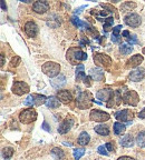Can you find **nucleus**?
<instances>
[{
  "label": "nucleus",
  "instance_id": "obj_40",
  "mask_svg": "<svg viewBox=\"0 0 145 160\" xmlns=\"http://www.w3.org/2000/svg\"><path fill=\"white\" fill-rule=\"evenodd\" d=\"M18 62H20V58L19 57H15L13 58V60H11V67H17L18 66Z\"/></svg>",
  "mask_w": 145,
  "mask_h": 160
},
{
  "label": "nucleus",
  "instance_id": "obj_28",
  "mask_svg": "<svg viewBox=\"0 0 145 160\" xmlns=\"http://www.w3.org/2000/svg\"><path fill=\"white\" fill-rule=\"evenodd\" d=\"M34 96V102H35V106H40L43 103L47 102V98L43 95H33Z\"/></svg>",
  "mask_w": 145,
  "mask_h": 160
},
{
  "label": "nucleus",
  "instance_id": "obj_11",
  "mask_svg": "<svg viewBox=\"0 0 145 160\" xmlns=\"http://www.w3.org/2000/svg\"><path fill=\"white\" fill-rule=\"evenodd\" d=\"M133 116H134V113H133L130 109L121 110V111H117V112L115 113V118L117 120H120L121 122H124V121H130V120H132Z\"/></svg>",
  "mask_w": 145,
  "mask_h": 160
},
{
  "label": "nucleus",
  "instance_id": "obj_1",
  "mask_svg": "<svg viewBox=\"0 0 145 160\" xmlns=\"http://www.w3.org/2000/svg\"><path fill=\"white\" fill-rule=\"evenodd\" d=\"M66 56H67V59L70 61V63H72V65H77L78 61H83V60L87 59V55L79 48H69Z\"/></svg>",
  "mask_w": 145,
  "mask_h": 160
},
{
  "label": "nucleus",
  "instance_id": "obj_45",
  "mask_svg": "<svg viewBox=\"0 0 145 160\" xmlns=\"http://www.w3.org/2000/svg\"><path fill=\"white\" fill-rule=\"evenodd\" d=\"M138 117H140L141 119H145V108L141 111L140 113H138Z\"/></svg>",
  "mask_w": 145,
  "mask_h": 160
},
{
  "label": "nucleus",
  "instance_id": "obj_23",
  "mask_svg": "<svg viewBox=\"0 0 145 160\" xmlns=\"http://www.w3.org/2000/svg\"><path fill=\"white\" fill-rule=\"evenodd\" d=\"M46 105H47L48 108H58L60 105V101L59 99H57L56 97H54V96H51V97H49L47 99V102H46Z\"/></svg>",
  "mask_w": 145,
  "mask_h": 160
},
{
  "label": "nucleus",
  "instance_id": "obj_8",
  "mask_svg": "<svg viewBox=\"0 0 145 160\" xmlns=\"http://www.w3.org/2000/svg\"><path fill=\"white\" fill-rule=\"evenodd\" d=\"M94 61L98 66H103V67H110L112 65V59L104 53H95L94 55Z\"/></svg>",
  "mask_w": 145,
  "mask_h": 160
},
{
  "label": "nucleus",
  "instance_id": "obj_37",
  "mask_svg": "<svg viewBox=\"0 0 145 160\" xmlns=\"http://www.w3.org/2000/svg\"><path fill=\"white\" fill-rule=\"evenodd\" d=\"M24 105L25 106H34L35 105V102H34V96L30 95L27 97V99L25 100V102H24Z\"/></svg>",
  "mask_w": 145,
  "mask_h": 160
},
{
  "label": "nucleus",
  "instance_id": "obj_16",
  "mask_svg": "<svg viewBox=\"0 0 145 160\" xmlns=\"http://www.w3.org/2000/svg\"><path fill=\"white\" fill-rule=\"evenodd\" d=\"M57 98L59 99L60 102L63 103H69L72 100V93L69 91H67V90H60V91H58Z\"/></svg>",
  "mask_w": 145,
  "mask_h": 160
},
{
  "label": "nucleus",
  "instance_id": "obj_36",
  "mask_svg": "<svg viewBox=\"0 0 145 160\" xmlns=\"http://www.w3.org/2000/svg\"><path fill=\"white\" fill-rule=\"evenodd\" d=\"M84 153H85V149H83V148L75 149V150H74V158H75L76 160L80 159V158L84 156Z\"/></svg>",
  "mask_w": 145,
  "mask_h": 160
},
{
  "label": "nucleus",
  "instance_id": "obj_29",
  "mask_svg": "<svg viewBox=\"0 0 145 160\" xmlns=\"http://www.w3.org/2000/svg\"><path fill=\"white\" fill-rule=\"evenodd\" d=\"M136 143L138 147L145 148V131H141L136 137Z\"/></svg>",
  "mask_w": 145,
  "mask_h": 160
},
{
  "label": "nucleus",
  "instance_id": "obj_14",
  "mask_svg": "<svg viewBox=\"0 0 145 160\" xmlns=\"http://www.w3.org/2000/svg\"><path fill=\"white\" fill-rule=\"evenodd\" d=\"M89 77L95 81H102L104 79V71L98 67L92 68L89 69Z\"/></svg>",
  "mask_w": 145,
  "mask_h": 160
},
{
  "label": "nucleus",
  "instance_id": "obj_9",
  "mask_svg": "<svg viewBox=\"0 0 145 160\" xmlns=\"http://www.w3.org/2000/svg\"><path fill=\"white\" fill-rule=\"evenodd\" d=\"M124 21L127 26L133 28H136L141 25V17L137 13H130L124 18Z\"/></svg>",
  "mask_w": 145,
  "mask_h": 160
},
{
  "label": "nucleus",
  "instance_id": "obj_22",
  "mask_svg": "<svg viewBox=\"0 0 145 160\" xmlns=\"http://www.w3.org/2000/svg\"><path fill=\"white\" fill-rule=\"evenodd\" d=\"M86 78V75L84 72V65H78L76 68V80L80 81V80H84Z\"/></svg>",
  "mask_w": 145,
  "mask_h": 160
},
{
  "label": "nucleus",
  "instance_id": "obj_49",
  "mask_svg": "<svg viewBox=\"0 0 145 160\" xmlns=\"http://www.w3.org/2000/svg\"><path fill=\"white\" fill-rule=\"evenodd\" d=\"M64 145H65V146H69V147H70V146H72V143H69V142H64Z\"/></svg>",
  "mask_w": 145,
  "mask_h": 160
},
{
  "label": "nucleus",
  "instance_id": "obj_34",
  "mask_svg": "<svg viewBox=\"0 0 145 160\" xmlns=\"http://www.w3.org/2000/svg\"><path fill=\"white\" fill-rule=\"evenodd\" d=\"M135 7H136V5L134 2H125L122 5L121 10H122V12H126V11H130V10L134 9Z\"/></svg>",
  "mask_w": 145,
  "mask_h": 160
},
{
  "label": "nucleus",
  "instance_id": "obj_42",
  "mask_svg": "<svg viewBox=\"0 0 145 160\" xmlns=\"http://www.w3.org/2000/svg\"><path fill=\"white\" fill-rule=\"evenodd\" d=\"M117 160H135L134 158H131V157H127V156H123V157H120Z\"/></svg>",
  "mask_w": 145,
  "mask_h": 160
},
{
  "label": "nucleus",
  "instance_id": "obj_27",
  "mask_svg": "<svg viewBox=\"0 0 145 160\" xmlns=\"http://www.w3.org/2000/svg\"><path fill=\"white\" fill-rule=\"evenodd\" d=\"M122 26H116L114 29H113V35H112V41L113 42H120V31L122 29Z\"/></svg>",
  "mask_w": 145,
  "mask_h": 160
},
{
  "label": "nucleus",
  "instance_id": "obj_10",
  "mask_svg": "<svg viewBox=\"0 0 145 160\" xmlns=\"http://www.w3.org/2000/svg\"><path fill=\"white\" fill-rule=\"evenodd\" d=\"M122 102V96H121L120 90H116V91H113L112 96H110V99L107 101L106 106L107 108L116 107V106H120V103Z\"/></svg>",
  "mask_w": 145,
  "mask_h": 160
},
{
  "label": "nucleus",
  "instance_id": "obj_38",
  "mask_svg": "<svg viewBox=\"0 0 145 160\" xmlns=\"http://www.w3.org/2000/svg\"><path fill=\"white\" fill-rule=\"evenodd\" d=\"M127 42L128 45H135V43H137V38H136V36H131L130 38H127Z\"/></svg>",
  "mask_w": 145,
  "mask_h": 160
},
{
  "label": "nucleus",
  "instance_id": "obj_32",
  "mask_svg": "<svg viewBox=\"0 0 145 160\" xmlns=\"http://www.w3.org/2000/svg\"><path fill=\"white\" fill-rule=\"evenodd\" d=\"M133 48L131 47L130 45H126V43H122V45L120 46V51L122 55H130L131 52H132Z\"/></svg>",
  "mask_w": 145,
  "mask_h": 160
},
{
  "label": "nucleus",
  "instance_id": "obj_12",
  "mask_svg": "<svg viewBox=\"0 0 145 160\" xmlns=\"http://www.w3.org/2000/svg\"><path fill=\"white\" fill-rule=\"evenodd\" d=\"M25 32L28 37H36L38 33V26L34 21H28L25 25Z\"/></svg>",
  "mask_w": 145,
  "mask_h": 160
},
{
  "label": "nucleus",
  "instance_id": "obj_44",
  "mask_svg": "<svg viewBox=\"0 0 145 160\" xmlns=\"http://www.w3.org/2000/svg\"><path fill=\"white\" fill-rule=\"evenodd\" d=\"M89 80H90V77H86L85 79H84V82H85V85L87 86V87H90V85H92L90 82H88Z\"/></svg>",
  "mask_w": 145,
  "mask_h": 160
},
{
  "label": "nucleus",
  "instance_id": "obj_50",
  "mask_svg": "<svg viewBox=\"0 0 145 160\" xmlns=\"http://www.w3.org/2000/svg\"><path fill=\"white\" fill-rule=\"evenodd\" d=\"M143 53L145 55V48H143Z\"/></svg>",
  "mask_w": 145,
  "mask_h": 160
},
{
  "label": "nucleus",
  "instance_id": "obj_4",
  "mask_svg": "<svg viewBox=\"0 0 145 160\" xmlns=\"http://www.w3.org/2000/svg\"><path fill=\"white\" fill-rule=\"evenodd\" d=\"M37 119V112L36 110H34L33 108H29V109L23 110L19 115V120L23 123H30L35 121Z\"/></svg>",
  "mask_w": 145,
  "mask_h": 160
},
{
  "label": "nucleus",
  "instance_id": "obj_24",
  "mask_svg": "<svg viewBox=\"0 0 145 160\" xmlns=\"http://www.w3.org/2000/svg\"><path fill=\"white\" fill-rule=\"evenodd\" d=\"M95 131L98 133V135L107 136L108 133H110V128H108V126H106V125H98L95 127Z\"/></svg>",
  "mask_w": 145,
  "mask_h": 160
},
{
  "label": "nucleus",
  "instance_id": "obj_2",
  "mask_svg": "<svg viewBox=\"0 0 145 160\" xmlns=\"http://www.w3.org/2000/svg\"><path fill=\"white\" fill-rule=\"evenodd\" d=\"M93 95L89 91H85V92L79 93V96L76 99V103L79 109H87L92 106L93 103Z\"/></svg>",
  "mask_w": 145,
  "mask_h": 160
},
{
  "label": "nucleus",
  "instance_id": "obj_6",
  "mask_svg": "<svg viewBox=\"0 0 145 160\" xmlns=\"http://www.w3.org/2000/svg\"><path fill=\"white\" fill-rule=\"evenodd\" d=\"M90 120L93 121H97V122H104V121H107L110 119V115L107 112H104V111H100V110H92L89 113Z\"/></svg>",
  "mask_w": 145,
  "mask_h": 160
},
{
  "label": "nucleus",
  "instance_id": "obj_21",
  "mask_svg": "<svg viewBox=\"0 0 145 160\" xmlns=\"http://www.w3.org/2000/svg\"><path fill=\"white\" fill-rule=\"evenodd\" d=\"M121 145L125 148H130L134 145V139L131 135H125L121 140Z\"/></svg>",
  "mask_w": 145,
  "mask_h": 160
},
{
  "label": "nucleus",
  "instance_id": "obj_17",
  "mask_svg": "<svg viewBox=\"0 0 145 160\" xmlns=\"http://www.w3.org/2000/svg\"><path fill=\"white\" fill-rule=\"evenodd\" d=\"M113 93V90L110 89H100L96 93V98L102 101H108L110 99V96Z\"/></svg>",
  "mask_w": 145,
  "mask_h": 160
},
{
  "label": "nucleus",
  "instance_id": "obj_47",
  "mask_svg": "<svg viewBox=\"0 0 145 160\" xmlns=\"http://www.w3.org/2000/svg\"><path fill=\"white\" fill-rule=\"evenodd\" d=\"M1 9H3V10H7V6L5 5V1H1Z\"/></svg>",
  "mask_w": 145,
  "mask_h": 160
},
{
  "label": "nucleus",
  "instance_id": "obj_46",
  "mask_svg": "<svg viewBox=\"0 0 145 160\" xmlns=\"http://www.w3.org/2000/svg\"><path fill=\"white\" fill-rule=\"evenodd\" d=\"M123 37H125V38H130L131 36H130V31H127V30H124V31H123Z\"/></svg>",
  "mask_w": 145,
  "mask_h": 160
},
{
  "label": "nucleus",
  "instance_id": "obj_13",
  "mask_svg": "<svg viewBox=\"0 0 145 160\" xmlns=\"http://www.w3.org/2000/svg\"><path fill=\"white\" fill-rule=\"evenodd\" d=\"M33 9L37 13H45L49 9V2L48 1H36L33 5Z\"/></svg>",
  "mask_w": 145,
  "mask_h": 160
},
{
  "label": "nucleus",
  "instance_id": "obj_20",
  "mask_svg": "<svg viewBox=\"0 0 145 160\" xmlns=\"http://www.w3.org/2000/svg\"><path fill=\"white\" fill-rule=\"evenodd\" d=\"M65 81H66L65 76L59 75L51 80V86H53L54 88H56V89H59V88H62L64 85H65Z\"/></svg>",
  "mask_w": 145,
  "mask_h": 160
},
{
  "label": "nucleus",
  "instance_id": "obj_19",
  "mask_svg": "<svg viewBox=\"0 0 145 160\" xmlns=\"http://www.w3.org/2000/svg\"><path fill=\"white\" fill-rule=\"evenodd\" d=\"M143 56L142 55H135L133 56V57H131V59L127 61V66L131 68H135L137 67V66H140L141 63L143 62Z\"/></svg>",
  "mask_w": 145,
  "mask_h": 160
},
{
  "label": "nucleus",
  "instance_id": "obj_25",
  "mask_svg": "<svg viewBox=\"0 0 145 160\" xmlns=\"http://www.w3.org/2000/svg\"><path fill=\"white\" fill-rule=\"evenodd\" d=\"M89 141H90L89 135H88L87 132H85V131L80 133L79 137H78V143H79L80 146H86Z\"/></svg>",
  "mask_w": 145,
  "mask_h": 160
},
{
  "label": "nucleus",
  "instance_id": "obj_15",
  "mask_svg": "<svg viewBox=\"0 0 145 160\" xmlns=\"http://www.w3.org/2000/svg\"><path fill=\"white\" fill-rule=\"evenodd\" d=\"M72 125H74V120L72 119H65L63 122L60 123V126L58 127V132L64 135V133H67L70 129H72Z\"/></svg>",
  "mask_w": 145,
  "mask_h": 160
},
{
  "label": "nucleus",
  "instance_id": "obj_41",
  "mask_svg": "<svg viewBox=\"0 0 145 160\" xmlns=\"http://www.w3.org/2000/svg\"><path fill=\"white\" fill-rule=\"evenodd\" d=\"M41 128H43L44 130H46V131H48V132H50V128L48 127V123L46 122V121H44V122H43V126H41Z\"/></svg>",
  "mask_w": 145,
  "mask_h": 160
},
{
  "label": "nucleus",
  "instance_id": "obj_48",
  "mask_svg": "<svg viewBox=\"0 0 145 160\" xmlns=\"http://www.w3.org/2000/svg\"><path fill=\"white\" fill-rule=\"evenodd\" d=\"M3 65H5V57L3 55H1V67H3Z\"/></svg>",
  "mask_w": 145,
  "mask_h": 160
},
{
  "label": "nucleus",
  "instance_id": "obj_33",
  "mask_svg": "<svg viewBox=\"0 0 145 160\" xmlns=\"http://www.w3.org/2000/svg\"><path fill=\"white\" fill-rule=\"evenodd\" d=\"M13 155V149L11 147H6L3 149V157L5 158L6 160L10 159Z\"/></svg>",
  "mask_w": 145,
  "mask_h": 160
},
{
  "label": "nucleus",
  "instance_id": "obj_43",
  "mask_svg": "<svg viewBox=\"0 0 145 160\" xmlns=\"http://www.w3.org/2000/svg\"><path fill=\"white\" fill-rule=\"evenodd\" d=\"M106 148H107V149L110 150V151H114V146H113L110 142H107V143H106Z\"/></svg>",
  "mask_w": 145,
  "mask_h": 160
},
{
  "label": "nucleus",
  "instance_id": "obj_35",
  "mask_svg": "<svg viewBox=\"0 0 145 160\" xmlns=\"http://www.w3.org/2000/svg\"><path fill=\"white\" fill-rule=\"evenodd\" d=\"M113 18L110 17L107 18V19L105 20V23H104V31L105 32H107V31H110V29H112V26H113Z\"/></svg>",
  "mask_w": 145,
  "mask_h": 160
},
{
  "label": "nucleus",
  "instance_id": "obj_30",
  "mask_svg": "<svg viewBox=\"0 0 145 160\" xmlns=\"http://www.w3.org/2000/svg\"><path fill=\"white\" fill-rule=\"evenodd\" d=\"M51 155H53L56 159H63V158L65 157V153H64L63 150L59 149V148H57V147L53 148V150H51Z\"/></svg>",
  "mask_w": 145,
  "mask_h": 160
},
{
  "label": "nucleus",
  "instance_id": "obj_5",
  "mask_svg": "<svg viewBox=\"0 0 145 160\" xmlns=\"http://www.w3.org/2000/svg\"><path fill=\"white\" fill-rule=\"evenodd\" d=\"M138 100H140V98H138L137 92L134 90H130L123 96V102L126 103V105L136 106L138 103Z\"/></svg>",
  "mask_w": 145,
  "mask_h": 160
},
{
  "label": "nucleus",
  "instance_id": "obj_7",
  "mask_svg": "<svg viewBox=\"0 0 145 160\" xmlns=\"http://www.w3.org/2000/svg\"><path fill=\"white\" fill-rule=\"evenodd\" d=\"M13 92L18 96H23L25 93H28L29 92V86L26 82H24V81H17L13 86Z\"/></svg>",
  "mask_w": 145,
  "mask_h": 160
},
{
  "label": "nucleus",
  "instance_id": "obj_26",
  "mask_svg": "<svg viewBox=\"0 0 145 160\" xmlns=\"http://www.w3.org/2000/svg\"><path fill=\"white\" fill-rule=\"evenodd\" d=\"M125 130H126L125 125H123L122 122L114 123V132H115V135H117V136L123 135V133L125 132Z\"/></svg>",
  "mask_w": 145,
  "mask_h": 160
},
{
  "label": "nucleus",
  "instance_id": "obj_3",
  "mask_svg": "<svg viewBox=\"0 0 145 160\" xmlns=\"http://www.w3.org/2000/svg\"><path fill=\"white\" fill-rule=\"evenodd\" d=\"M41 69H43V72L50 78L56 77V76H58V73L60 72L59 63L54 62V61H48V62L44 63V66L41 67Z\"/></svg>",
  "mask_w": 145,
  "mask_h": 160
},
{
  "label": "nucleus",
  "instance_id": "obj_31",
  "mask_svg": "<svg viewBox=\"0 0 145 160\" xmlns=\"http://www.w3.org/2000/svg\"><path fill=\"white\" fill-rule=\"evenodd\" d=\"M72 22L74 23V25H75L77 28H89V26H88L87 23L84 22V21H82V20H79L78 18H76V17L72 18Z\"/></svg>",
  "mask_w": 145,
  "mask_h": 160
},
{
  "label": "nucleus",
  "instance_id": "obj_39",
  "mask_svg": "<svg viewBox=\"0 0 145 160\" xmlns=\"http://www.w3.org/2000/svg\"><path fill=\"white\" fill-rule=\"evenodd\" d=\"M97 150H98V152H99L100 155H104V156H107L108 155L107 149H106V147H104V146H99Z\"/></svg>",
  "mask_w": 145,
  "mask_h": 160
},
{
  "label": "nucleus",
  "instance_id": "obj_18",
  "mask_svg": "<svg viewBox=\"0 0 145 160\" xmlns=\"http://www.w3.org/2000/svg\"><path fill=\"white\" fill-rule=\"evenodd\" d=\"M144 77H145V71H144V69H142V68L134 70V71H132V72L130 73V79L132 80V81H135V82L142 80Z\"/></svg>",
  "mask_w": 145,
  "mask_h": 160
}]
</instances>
